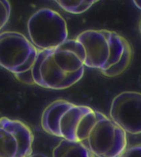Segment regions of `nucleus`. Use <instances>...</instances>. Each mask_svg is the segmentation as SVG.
Wrapping results in <instances>:
<instances>
[{
  "label": "nucleus",
  "instance_id": "4468645a",
  "mask_svg": "<svg viewBox=\"0 0 141 157\" xmlns=\"http://www.w3.org/2000/svg\"><path fill=\"white\" fill-rule=\"evenodd\" d=\"M15 76L16 78H17L18 80H19L21 82H23L24 83H27V84H35L32 78V72L30 71H28L27 72H23V73H20V74H17L15 75Z\"/></svg>",
  "mask_w": 141,
  "mask_h": 157
},
{
  "label": "nucleus",
  "instance_id": "f3484780",
  "mask_svg": "<svg viewBox=\"0 0 141 157\" xmlns=\"http://www.w3.org/2000/svg\"><path fill=\"white\" fill-rule=\"evenodd\" d=\"M140 33H141V22H140Z\"/></svg>",
  "mask_w": 141,
  "mask_h": 157
},
{
  "label": "nucleus",
  "instance_id": "9b49d317",
  "mask_svg": "<svg viewBox=\"0 0 141 157\" xmlns=\"http://www.w3.org/2000/svg\"><path fill=\"white\" fill-rule=\"evenodd\" d=\"M131 55V48L130 45L128 43L127 44L125 50H124L122 56H121L120 59L118 60V62L111 67H109V68L105 70V71H101V72L105 76L109 77H116L118 75H120L125 71V69L128 68L129 63H130Z\"/></svg>",
  "mask_w": 141,
  "mask_h": 157
},
{
  "label": "nucleus",
  "instance_id": "9d476101",
  "mask_svg": "<svg viewBox=\"0 0 141 157\" xmlns=\"http://www.w3.org/2000/svg\"><path fill=\"white\" fill-rule=\"evenodd\" d=\"M62 9L66 12L75 14H81L88 10L96 2L99 0H52Z\"/></svg>",
  "mask_w": 141,
  "mask_h": 157
},
{
  "label": "nucleus",
  "instance_id": "20e7f679",
  "mask_svg": "<svg viewBox=\"0 0 141 157\" xmlns=\"http://www.w3.org/2000/svg\"><path fill=\"white\" fill-rule=\"evenodd\" d=\"M38 51L20 33H0V66L15 75L32 69Z\"/></svg>",
  "mask_w": 141,
  "mask_h": 157
},
{
  "label": "nucleus",
  "instance_id": "0eeeda50",
  "mask_svg": "<svg viewBox=\"0 0 141 157\" xmlns=\"http://www.w3.org/2000/svg\"><path fill=\"white\" fill-rule=\"evenodd\" d=\"M91 108L89 106L76 105L69 101L59 120V137L76 141V132L78 125L82 117Z\"/></svg>",
  "mask_w": 141,
  "mask_h": 157
},
{
  "label": "nucleus",
  "instance_id": "6e6552de",
  "mask_svg": "<svg viewBox=\"0 0 141 157\" xmlns=\"http://www.w3.org/2000/svg\"><path fill=\"white\" fill-rule=\"evenodd\" d=\"M69 101L63 99L56 100L45 109L41 117V127L50 135L59 137V120Z\"/></svg>",
  "mask_w": 141,
  "mask_h": 157
},
{
  "label": "nucleus",
  "instance_id": "f8f14e48",
  "mask_svg": "<svg viewBox=\"0 0 141 157\" xmlns=\"http://www.w3.org/2000/svg\"><path fill=\"white\" fill-rule=\"evenodd\" d=\"M11 6L8 0H0V31L9 21Z\"/></svg>",
  "mask_w": 141,
  "mask_h": 157
},
{
  "label": "nucleus",
  "instance_id": "39448f33",
  "mask_svg": "<svg viewBox=\"0 0 141 157\" xmlns=\"http://www.w3.org/2000/svg\"><path fill=\"white\" fill-rule=\"evenodd\" d=\"M34 135L28 126L17 119L0 118V157H26L32 154Z\"/></svg>",
  "mask_w": 141,
  "mask_h": 157
},
{
  "label": "nucleus",
  "instance_id": "ddd939ff",
  "mask_svg": "<svg viewBox=\"0 0 141 157\" xmlns=\"http://www.w3.org/2000/svg\"><path fill=\"white\" fill-rule=\"evenodd\" d=\"M117 157H141V144L126 148Z\"/></svg>",
  "mask_w": 141,
  "mask_h": 157
},
{
  "label": "nucleus",
  "instance_id": "2eb2a0df",
  "mask_svg": "<svg viewBox=\"0 0 141 157\" xmlns=\"http://www.w3.org/2000/svg\"><path fill=\"white\" fill-rule=\"evenodd\" d=\"M26 157H48V156L43 155V154L41 153H36V154H31L30 155Z\"/></svg>",
  "mask_w": 141,
  "mask_h": 157
},
{
  "label": "nucleus",
  "instance_id": "f257e3e1",
  "mask_svg": "<svg viewBox=\"0 0 141 157\" xmlns=\"http://www.w3.org/2000/svg\"><path fill=\"white\" fill-rule=\"evenodd\" d=\"M76 39L86 52L85 66L105 71L117 63L128 42L117 33L108 30H87Z\"/></svg>",
  "mask_w": 141,
  "mask_h": 157
},
{
  "label": "nucleus",
  "instance_id": "f03ea898",
  "mask_svg": "<svg viewBox=\"0 0 141 157\" xmlns=\"http://www.w3.org/2000/svg\"><path fill=\"white\" fill-rule=\"evenodd\" d=\"M95 157H117L127 148V133L110 118L97 111L83 142Z\"/></svg>",
  "mask_w": 141,
  "mask_h": 157
},
{
  "label": "nucleus",
  "instance_id": "dca6fc26",
  "mask_svg": "<svg viewBox=\"0 0 141 157\" xmlns=\"http://www.w3.org/2000/svg\"><path fill=\"white\" fill-rule=\"evenodd\" d=\"M133 2L136 6L141 10V0H133Z\"/></svg>",
  "mask_w": 141,
  "mask_h": 157
},
{
  "label": "nucleus",
  "instance_id": "423d86ee",
  "mask_svg": "<svg viewBox=\"0 0 141 157\" xmlns=\"http://www.w3.org/2000/svg\"><path fill=\"white\" fill-rule=\"evenodd\" d=\"M109 116L126 133L141 134V93L126 91L116 95L112 100Z\"/></svg>",
  "mask_w": 141,
  "mask_h": 157
},
{
  "label": "nucleus",
  "instance_id": "1a4fd4ad",
  "mask_svg": "<svg viewBox=\"0 0 141 157\" xmlns=\"http://www.w3.org/2000/svg\"><path fill=\"white\" fill-rule=\"evenodd\" d=\"M52 157H95L83 143L63 139L53 150Z\"/></svg>",
  "mask_w": 141,
  "mask_h": 157
},
{
  "label": "nucleus",
  "instance_id": "7ed1b4c3",
  "mask_svg": "<svg viewBox=\"0 0 141 157\" xmlns=\"http://www.w3.org/2000/svg\"><path fill=\"white\" fill-rule=\"evenodd\" d=\"M27 29L30 41L39 50L55 48L68 37L65 19L56 11L47 8H41L30 17Z\"/></svg>",
  "mask_w": 141,
  "mask_h": 157
}]
</instances>
